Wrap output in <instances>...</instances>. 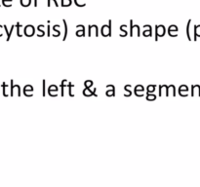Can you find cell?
<instances>
[{"mask_svg":"<svg viewBox=\"0 0 200 187\" xmlns=\"http://www.w3.org/2000/svg\"><path fill=\"white\" fill-rule=\"evenodd\" d=\"M166 33V28L162 25H155V41H158V37H163Z\"/></svg>","mask_w":200,"mask_h":187,"instance_id":"cell-1","label":"cell"},{"mask_svg":"<svg viewBox=\"0 0 200 187\" xmlns=\"http://www.w3.org/2000/svg\"><path fill=\"white\" fill-rule=\"evenodd\" d=\"M101 33L104 37H111V21H109L108 25L102 27Z\"/></svg>","mask_w":200,"mask_h":187,"instance_id":"cell-2","label":"cell"},{"mask_svg":"<svg viewBox=\"0 0 200 187\" xmlns=\"http://www.w3.org/2000/svg\"><path fill=\"white\" fill-rule=\"evenodd\" d=\"M130 36L133 37L134 36V31L135 30H137V36L140 37L141 36V32H140V27L139 25H133V21L131 20L130 21Z\"/></svg>","mask_w":200,"mask_h":187,"instance_id":"cell-3","label":"cell"},{"mask_svg":"<svg viewBox=\"0 0 200 187\" xmlns=\"http://www.w3.org/2000/svg\"><path fill=\"white\" fill-rule=\"evenodd\" d=\"M23 32H25V35L27 37H32L33 35H34V33H35V28L33 27V25H28L25 27Z\"/></svg>","mask_w":200,"mask_h":187,"instance_id":"cell-4","label":"cell"},{"mask_svg":"<svg viewBox=\"0 0 200 187\" xmlns=\"http://www.w3.org/2000/svg\"><path fill=\"white\" fill-rule=\"evenodd\" d=\"M178 31H179V28L177 25H170L168 28V34H169V36H171V37H178Z\"/></svg>","mask_w":200,"mask_h":187,"instance_id":"cell-5","label":"cell"},{"mask_svg":"<svg viewBox=\"0 0 200 187\" xmlns=\"http://www.w3.org/2000/svg\"><path fill=\"white\" fill-rule=\"evenodd\" d=\"M92 32H95V36L99 37V28L96 25H90L88 27V36H92Z\"/></svg>","mask_w":200,"mask_h":187,"instance_id":"cell-6","label":"cell"},{"mask_svg":"<svg viewBox=\"0 0 200 187\" xmlns=\"http://www.w3.org/2000/svg\"><path fill=\"white\" fill-rule=\"evenodd\" d=\"M75 35L77 37H82L85 36V27L83 25H76V32Z\"/></svg>","mask_w":200,"mask_h":187,"instance_id":"cell-7","label":"cell"},{"mask_svg":"<svg viewBox=\"0 0 200 187\" xmlns=\"http://www.w3.org/2000/svg\"><path fill=\"white\" fill-rule=\"evenodd\" d=\"M187 92H189V87L187 85H181L179 88V94L181 96H189Z\"/></svg>","mask_w":200,"mask_h":187,"instance_id":"cell-8","label":"cell"},{"mask_svg":"<svg viewBox=\"0 0 200 187\" xmlns=\"http://www.w3.org/2000/svg\"><path fill=\"white\" fill-rule=\"evenodd\" d=\"M33 92V87L31 85H25V88H23V94L25 96H33V94H31Z\"/></svg>","mask_w":200,"mask_h":187,"instance_id":"cell-9","label":"cell"},{"mask_svg":"<svg viewBox=\"0 0 200 187\" xmlns=\"http://www.w3.org/2000/svg\"><path fill=\"white\" fill-rule=\"evenodd\" d=\"M144 91V88L142 87V85H137V86L135 87L134 94L137 96H144V94H142Z\"/></svg>","mask_w":200,"mask_h":187,"instance_id":"cell-10","label":"cell"},{"mask_svg":"<svg viewBox=\"0 0 200 187\" xmlns=\"http://www.w3.org/2000/svg\"><path fill=\"white\" fill-rule=\"evenodd\" d=\"M57 92H58V87H57L56 85H51V86L49 87L48 94H49L50 96H58Z\"/></svg>","mask_w":200,"mask_h":187,"instance_id":"cell-11","label":"cell"},{"mask_svg":"<svg viewBox=\"0 0 200 187\" xmlns=\"http://www.w3.org/2000/svg\"><path fill=\"white\" fill-rule=\"evenodd\" d=\"M60 27L61 25H53V33H51V36L53 37H59L61 35V31H60Z\"/></svg>","mask_w":200,"mask_h":187,"instance_id":"cell-12","label":"cell"},{"mask_svg":"<svg viewBox=\"0 0 200 187\" xmlns=\"http://www.w3.org/2000/svg\"><path fill=\"white\" fill-rule=\"evenodd\" d=\"M43 28H45L44 25H39L37 27V36L38 37H43L45 35V30H43Z\"/></svg>","mask_w":200,"mask_h":187,"instance_id":"cell-13","label":"cell"},{"mask_svg":"<svg viewBox=\"0 0 200 187\" xmlns=\"http://www.w3.org/2000/svg\"><path fill=\"white\" fill-rule=\"evenodd\" d=\"M3 28H4V30H5V31H6V33H7V39H6V41H9V40H10V38H11L12 31H13L14 28H15V25H12V27H11V29H10V31H9V30L7 29V25H3Z\"/></svg>","mask_w":200,"mask_h":187,"instance_id":"cell-14","label":"cell"},{"mask_svg":"<svg viewBox=\"0 0 200 187\" xmlns=\"http://www.w3.org/2000/svg\"><path fill=\"white\" fill-rule=\"evenodd\" d=\"M198 93V96H200V86L199 85H192L191 86V96H195V93Z\"/></svg>","mask_w":200,"mask_h":187,"instance_id":"cell-15","label":"cell"},{"mask_svg":"<svg viewBox=\"0 0 200 187\" xmlns=\"http://www.w3.org/2000/svg\"><path fill=\"white\" fill-rule=\"evenodd\" d=\"M197 37H200V25H194V37H193L194 41L197 40Z\"/></svg>","mask_w":200,"mask_h":187,"instance_id":"cell-16","label":"cell"},{"mask_svg":"<svg viewBox=\"0 0 200 187\" xmlns=\"http://www.w3.org/2000/svg\"><path fill=\"white\" fill-rule=\"evenodd\" d=\"M131 85L127 84L126 86L124 87V91H125V94H124V96L128 98V96H132V91H131Z\"/></svg>","mask_w":200,"mask_h":187,"instance_id":"cell-17","label":"cell"},{"mask_svg":"<svg viewBox=\"0 0 200 187\" xmlns=\"http://www.w3.org/2000/svg\"><path fill=\"white\" fill-rule=\"evenodd\" d=\"M126 27H127V25H120V30L122 31V33H120V34H119V36H120V37H126V36H127V30H126Z\"/></svg>","mask_w":200,"mask_h":187,"instance_id":"cell-18","label":"cell"},{"mask_svg":"<svg viewBox=\"0 0 200 187\" xmlns=\"http://www.w3.org/2000/svg\"><path fill=\"white\" fill-rule=\"evenodd\" d=\"M15 92H17V96H22V92H21V87L19 85H14V89H13V96L15 94Z\"/></svg>","mask_w":200,"mask_h":187,"instance_id":"cell-19","label":"cell"},{"mask_svg":"<svg viewBox=\"0 0 200 187\" xmlns=\"http://www.w3.org/2000/svg\"><path fill=\"white\" fill-rule=\"evenodd\" d=\"M15 27L17 28V35H18V37H23V34L21 33V27H23L22 23H17L15 25Z\"/></svg>","mask_w":200,"mask_h":187,"instance_id":"cell-20","label":"cell"},{"mask_svg":"<svg viewBox=\"0 0 200 187\" xmlns=\"http://www.w3.org/2000/svg\"><path fill=\"white\" fill-rule=\"evenodd\" d=\"M82 94L84 96H92V90L89 88H84V90L82 91Z\"/></svg>","mask_w":200,"mask_h":187,"instance_id":"cell-21","label":"cell"},{"mask_svg":"<svg viewBox=\"0 0 200 187\" xmlns=\"http://www.w3.org/2000/svg\"><path fill=\"white\" fill-rule=\"evenodd\" d=\"M63 23H64V25H65V35H64V37H63V41H66V37H68V23H66V20H63Z\"/></svg>","mask_w":200,"mask_h":187,"instance_id":"cell-22","label":"cell"},{"mask_svg":"<svg viewBox=\"0 0 200 187\" xmlns=\"http://www.w3.org/2000/svg\"><path fill=\"white\" fill-rule=\"evenodd\" d=\"M68 83V80L66 79H64L63 81H62L61 83V90H62V92H61V96H65V91H64V89H65V87H66V84Z\"/></svg>","mask_w":200,"mask_h":187,"instance_id":"cell-23","label":"cell"},{"mask_svg":"<svg viewBox=\"0 0 200 187\" xmlns=\"http://www.w3.org/2000/svg\"><path fill=\"white\" fill-rule=\"evenodd\" d=\"M74 87V85L71 82H68V94L70 96H74V94L72 93V88Z\"/></svg>","mask_w":200,"mask_h":187,"instance_id":"cell-24","label":"cell"},{"mask_svg":"<svg viewBox=\"0 0 200 187\" xmlns=\"http://www.w3.org/2000/svg\"><path fill=\"white\" fill-rule=\"evenodd\" d=\"M155 99H156L155 94H153V93H147V94H146V100L152 101V100H155Z\"/></svg>","mask_w":200,"mask_h":187,"instance_id":"cell-25","label":"cell"},{"mask_svg":"<svg viewBox=\"0 0 200 187\" xmlns=\"http://www.w3.org/2000/svg\"><path fill=\"white\" fill-rule=\"evenodd\" d=\"M142 35H144V37H151L152 36V29L144 28V30L142 31Z\"/></svg>","mask_w":200,"mask_h":187,"instance_id":"cell-26","label":"cell"},{"mask_svg":"<svg viewBox=\"0 0 200 187\" xmlns=\"http://www.w3.org/2000/svg\"><path fill=\"white\" fill-rule=\"evenodd\" d=\"M190 23H191V21H189L187 22V39L189 41H191V37H190V32H189V27H190Z\"/></svg>","mask_w":200,"mask_h":187,"instance_id":"cell-27","label":"cell"},{"mask_svg":"<svg viewBox=\"0 0 200 187\" xmlns=\"http://www.w3.org/2000/svg\"><path fill=\"white\" fill-rule=\"evenodd\" d=\"M155 85H148L146 88V93H154L155 92Z\"/></svg>","mask_w":200,"mask_h":187,"instance_id":"cell-28","label":"cell"},{"mask_svg":"<svg viewBox=\"0 0 200 187\" xmlns=\"http://www.w3.org/2000/svg\"><path fill=\"white\" fill-rule=\"evenodd\" d=\"M93 85H94V82L92 81V80H86V81L84 82V86L85 88H89L91 89L93 87Z\"/></svg>","mask_w":200,"mask_h":187,"instance_id":"cell-29","label":"cell"},{"mask_svg":"<svg viewBox=\"0 0 200 187\" xmlns=\"http://www.w3.org/2000/svg\"><path fill=\"white\" fill-rule=\"evenodd\" d=\"M106 96H115V90H112V89L106 90Z\"/></svg>","mask_w":200,"mask_h":187,"instance_id":"cell-30","label":"cell"},{"mask_svg":"<svg viewBox=\"0 0 200 187\" xmlns=\"http://www.w3.org/2000/svg\"><path fill=\"white\" fill-rule=\"evenodd\" d=\"M1 86H2V91H3V96H8L9 94L6 93V88L8 87V86H7V84H6L5 82H3V83H2Z\"/></svg>","mask_w":200,"mask_h":187,"instance_id":"cell-31","label":"cell"},{"mask_svg":"<svg viewBox=\"0 0 200 187\" xmlns=\"http://www.w3.org/2000/svg\"><path fill=\"white\" fill-rule=\"evenodd\" d=\"M11 83V90H10V96H13V89H14V81L13 80H11L10 81Z\"/></svg>","mask_w":200,"mask_h":187,"instance_id":"cell-32","label":"cell"},{"mask_svg":"<svg viewBox=\"0 0 200 187\" xmlns=\"http://www.w3.org/2000/svg\"><path fill=\"white\" fill-rule=\"evenodd\" d=\"M42 84H43V90H42V96H45V94H46V93H45V85H46V81H45V79L42 81Z\"/></svg>","mask_w":200,"mask_h":187,"instance_id":"cell-33","label":"cell"},{"mask_svg":"<svg viewBox=\"0 0 200 187\" xmlns=\"http://www.w3.org/2000/svg\"><path fill=\"white\" fill-rule=\"evenodd\" d=\"M47 36H51V27H50V25H47Z\"/></svg>","mask_w":200,"mask_h":187,"instance_id":"cell-34","label":"cell"},{"mask_svg":"<svg viewBox=\"0 0 200 187\" xmlns=\"http://www.w3.org/2000/svg\"><path fill=\"white\" fill-rule=\"evenodd\" d=\"M162 91H163V85L159 86V96H162Z\"/></svg>","mask_w":200,"mask_h":187,"instance_id":"cell-35","label":"cell"},{"mask_svg":"<svg viewBox=\"0 0 200 187\" xmlns=\"http://www.w3.org/2000/svg\"><path fill=\"white\" fill-rule=\"evenodd\" d=\"M109 89L115 90V87H114L113 85H108V86H106V90H109Z\"/></svg>","mask_w":200,"mask_h":187,"instance_id":"cell-36","label":"cell"},{"mask_svg":"<svg viewBox=\"0 0 200 187\" xmlns=\"http://www.w3.org/2000/svg\"><path fill=\"white\" fill-rule=\"evenodd\" d=\"M96 91H97V89H96V88H94V89L92 90V94H93V96H98V94H96Z\"/></svg>","mask_w":200,"mask_h":187,"instance_id":"cell-37","label":"cell"},{"mask_svg":"<svg viewBox=\"0 0 200 187\" xmlns=\"http://www.w3.org/2000/svg\"><path fill=\"white\" fill-rule=\"evenodd\" d=\"M3 35V25H0V37Z\"/></svg>","mask_w":200,"mask_h":187,"instance_id":"cell-38","label":"cell"}]
</instances>
